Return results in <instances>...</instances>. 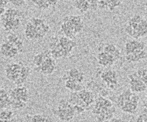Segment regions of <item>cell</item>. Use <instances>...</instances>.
<instances>
[{
  "label": "cell",
  "mask_w": 147,
  "mask_h": 122,
  "mask_svg": "<svg viewBox=\"0 0 147 122\" xmlns=\"http://www.w3.org/2000/svg\"><path fill=\"white\" fill-rule=\"evenodd\" d=\"M52 112L62 121H70L76 115L74 106L64 98L59 101L57 108L53 109Z\"/></svg>",
  "instance_id": "cell-1"
},
{
  "label": "cell",
  "mask_w": 147,
  "mask_h": 122,
  "mask_svg": "<svg viewBox=\"0 0 147 122\" xmlns=\"http://www.w3.org/2000/svg\"><path fill=\"white\" fill-rule=\"evenodd\" d=\"M24 64L22 62L7 64L5 67V73L6 78L14 83L19 78L21 72V68Z\"/></svg>",
  "instance_id": "cell-2"
},
{
  "label": "cell",
  "mask_w": 147,
  "mask_h": 122,
  "mask_svg": "<svg viewBox=\"0 0 147 122\" xmlns=\"http://www.w3.org/2000/svg\"><path fill=\"white\" fill-rule=\"evenodd\" d=\"M10 99L21 101L27 104L29 100V90L24 86H17L8 91Z\"/></svg>",
  "instance_id": "cell-3"
},
{
  "label": "cell",
  "mask_w": 147,
  "mask_h": 122,
  "mask_svg": "<svg viewBox=\"0 0 147 122\" xmlns=\"http://www.w3.org/2000/svg\"><path fill=\"white\" fill-rule=\"evenodd\" d=\"M56 68V59L52 58V56L47 58L45 59L41 65L38 67H35L34 69L36 71L48 75H51L54 73Z\"/></svg>",
  "instance_id": "cell-4"
},
{
  "label": "cell",
  "mask_w": 147,
  "mask_h": 122,
  "mask_svg": "<svg viewBox=\"0 0 147 122\" xmlns=\"http://www.w3.org/2000/svg\"><path fill=\"white\" fill-rule=\"evenodd\" d=\"M0 52L3 56L9 59L15 58L19 54L15 46L7 40L1 44Z\"/></svg>",
  "instance_id": "cell-5"
},
{
  "label": "cell",
  "mask_w": 147,
  "mask_h": 122,
  "mask_svg": "<svg viewBox=\"0 0 147 122\" xmlns=\"http://www.w3.org/2000/svg\"><path fill=\"white\" fill-rule=\"evenodd\" d=\"M62 78L64 81L71 78L75 80L78 83H82L84 79V75L82 71H80L77 68L73 67L67 71L66 73L63 75Z\"/></svg>",
  "instance_id": "cell-6"
},
{
  "label": "cell",
  "mask_w": 147,
  "mask_h": 122,
  "mask_svg": "<svg viewBox=\"0 0 147 122\" xmlns=\"http://www.w3.org/2000/svg\"><path fill=\"white\" fill-rule=\"evenodd\" d=\"M24 16V13L17 9L9 7L6 9L3 14L0 16V21H6L10 20H13L17 18L22 19Z\"/></svg>",
  "instance_id": "cell-7"
},
{
  "label": "cell",
  "mask_w": 147,
  "mask_h": 122,
  "mask_svg": "<svg viewBox=\"0 0 147 122\" xmlns=\"http://www.w3.org/2000/svg\"><path fill=\"white\" fill-rule=\"evenodd\" d=\"M59 41L63 48L66 56L72 51L73 48L77 45L76 41L66 36H61L59 38Z\"/></svg>",
  "instance_id": "cell-8"
},
{
  "label": "cell",
  "mask_w": 147,
  "mask_h": 122,
  "mask_svg": "<svg viewBox=\"0 0 147 122\" xmlns=\"http://www.w3.org/2000/svg\"><path fill=\"white\" fill-rule=\"evenodd\" d=\"M2 27L5 31L17 30L21 24V19L17 18L13 20L1 21Z\"/></svg>",
  "instance_id": "cell-9"
},
{
  "label": "cell",
  "mask_w": 147,
  "mask_h": 122,
  "mask_svg": "<svg viewBox=\"0 0 147 122\" xmlns=\"http://www.w3.org/2000/svg\"><path fill=\"white\" fill-rule=\"evenodd\" d=\"M24 35L26 38L29 40L38 39L39 37L34 26L29 21L26 25L24 30Z\"/></svg>",
  "instance_id": "cell-10"
},
{
  "label": "cell",
  "mask_w": 147,
  "mask_h": 122,
  "mask_svg": "<svg viewBox=\"0 0 147 122\" xmlns=\"http://www.w3.org/2000/svg\"><path fill=\"white\" fill-rule=\"evenodd\" d=\"M25 121L30 122H45V121H53V119L49 116H47L41 114L29 115L27 114L25 116Z\"/></svg>",
  "instance_id": "cell-11"
},
{
  "label": "cell",
  "mask_w": 147,
  "mask_h": 122,
  "mask_svg": "<svg viewBox=\"0 0 147 122\" xmlns=\"http://www.w3.org/2000/svg\"><path fill=\"white\" fill-rule=\"evenodd\" d=\"M11 107V100L9 94L5 89L0 88V108L1 109Z\"/></svg>",
  "instance_id": "cell-12"
},
{
  "label": "cell",
  "mask_w": 147,
  "mask_h": 122,
  "mask_svg": "<svg viewBox=\"0 0 147 122\" xmlns=\"http://www.w3.org/2000/svg\"><path fill=\"white\" fill-rule=\"evenodd\" d=\"M51 56H52V55L49 49L44 50L35 55L33 59V62L35 66V67L40 66L46 58Z\"/></svg>",
  "instance_id": "cell-13"
},
{
  "label": "cell",
  "mask_w": 147,
  "mask_h": 122,
  "mask_svg": "<svg viewBox=\"0 0 147 122\" xmlns=\"http://www.w3.org/2000/svg\"><path fill=\"white\" fill-rule=\"evenodd\" d=\"M31 69L29 67L24 64L21 68V72L19 78L14 82L17 86L22 85L27 80L30 74Z\"/></svg>",
  "instance_id": "cell-14"
},
{
  "label": "cell",
  "mask_w": 147,
  "mask_h": 122,
  "mask_svg": "<svg viewBox=\"0 0 147 122\" xmlns=\"http://www.w3.org/2000/svg\"><path fill=\"white\" fill-rule=\"evenodd\" d=\"M64 82L65 87L72 92H79L84 89L82 83H78L74 79L68 78L65 80Z\"/></svg>",
  "instance_id": "cell-15"
},
{
  "label": "cell",
  "mask_w": 147,
  "mask_h": 122,
  "mask_svg": "<svg viewBox=\"0 0 147 122\" xmlns=\"http://www.w3.org/2000/svg\"><path fill=\"white\" fill-rule=\"evenodd\" d=\"M80 98L88 106L94 101V95L92 92L84 89L78 92Z\"/></svg>",
  "instance_id": "cell-16"
},
{
  "label": "cell",
  "mask_w": 147,
  "mask_h": 122,
  "mask_svg": "<svg viewBox=\"0 0 147 122\" xmlns=\"http://www.w3.org/2000/svg\"><path fill=\"white\" fill-rule=\"evenodd\" d=\"M74 6L80 13H84L90 9V3L87 0H76L73 2Z\"/></svg>",
  "instance_id": "cell-17"
},
{
  "label": "cell",
  "mask_w": 147,
  "mask_h": 122,
  "mask_svg": "<svg viewBox=\"0 0 147 122\" xmlns=\"http://www.w3.org/2000/svg\"><path fill=\"white\" fill-rule=\"evenodd\" d=\"M13 111L8 109H3L0 112V121H14Z\"/></svg>",
  "instance_id": "cell-18"
},
{
  "label": "cell",
  "mask_w": 147,
  "mask_h": 122,
  "mask_svg": "<svg viewBox=\"0 0 147 122\" xmlns=\"http://www.w3.org/2000/svg\"><path fill=\"white\" fill-rule=\"evenodd\" d=\"M34 3V5L40 10H47L51 7L49 4L48 0H33L31 1Z\"/></svg>",
  "instance_id": "cell-19"
},
{
  "label": "cell",
  "mask_w": 147,
  "mask_h": 122,
  "mask_svg": "<svg viewBox=\"0 0 147 122\" xmlns=\"http://www.w3.org/2000/svg\"><path fill=\"white\" fill-rule=\"evenodd\" d=\"M10 100H11V108L14 109H21L24 108L26 105V103L18 100L10 99Z\"/></svg>",
  "instance_id": "cell-20"
},
{
  "label": "cell",
  "mask_w": 147,
  "mask_h": 122,
  "mask_svg": "<svg viewBox=\"0 0 147 122\" xmlns=\"http://www.w3.org/2000/svg\"><path fill=\"white\" fill-rule=\"evenodd\" d=\"M117 47L114 44L111 43H107L104 46L103 51L110 54H113V52L117 49Z\"/></svg>",
  "instance_id": "cell-21"
},
{
  "label": "cell",
  "mask_w": 147,
  "mask_h": 122,
  "mask_svg": "<svg viewBox=\"0 0 147 122\" xmlns=\"http://www.w3.org/2000/svg\"><path fill=\"white\" fill-rule=\"evenodd\" d=\"M106 84L108 89L110 90H115L118 86V82L117 79H111L109 82H106Z\"/></svg>",
  "instance_id": "cell-22"
},
{
  "label": "cell",
  "mask_w": 147,
  "mask_h": 122,
  "mask_svg": "<svg viewBox=\"0 0 147 122\" xmlns=\"http://www.w3.org/2000/svg\"><path fill=\"white\" fill-rule=\"evenodd\" d=\"M19 39H20L19 37H18L17 35H16V34H14V33H11L8 34L7 36V37H6V40H7L8 42L10 43L11 44H12L13 45H14V43H15Z\"/></svg>",
  "instance_id": "cell-23"
},
{
  "label": "cell",
  "mask_w": 147,
  "mask_h": 122,
  "mask_svg": "<svg viewBox=\"0 0 147 122\" xmlns=\"http://www.w3.org/2000/svg\"><path fill=\"white\" fill-rule=\"evenodd\" d=\"M15 47L17 49L19 53H22L24 51V45L22 40L19 39L14 44Z\"/></svg>",
  "instance_id": "cell-24"
},
{
  "label": "cell",
  "mask_w": 147,
  "mask_h": 122,
  "mask_svg": "<svg viewBox=\"0 0 147 122\" xmlns=\"http://www.w3.org/2000/svg\"><path fill=\"white\" fill-rule=\"evenodd\" d=\"M143 19V17L140 16V14H134L133 17H131L128 21H130V22H135L137 24H140L141 20Z\"/></svg>",
  "instance_id": "cell-25"
},
{
  "label": "cell",
  "mask_w": 147,
  "mask_h": 122,
  "mask_svg": "<svg viewBox=\"0 0 147 122\" xmlns=\"http://www.w3.org/2000/svg\"><path fill=\"white\" fill-rule=\"evenodd\" d=\"M98 9L101 10H106L108 9V2L107 0H100L98 1Z\"/></svg>",
  "instance_id": "cell-26"
},
{
  "label": "cell",
  "mask_w": 147,
  "mask_h": 122,
  "mask_svg": "<svg viewBox=\"0 0 147 122\" xmlns=\"http://www.w3.org/2000/svg\"><path fill=\"white\" fill-rule=\"evenodd\" d=\"M9 2L16 7H22L25 4V1L24 0H10Z\"/></svg>",
  "instance_id": "cell-27"
},
{
  "label": "cell",
  "mask_w": 147,
  "mask_h": 122,
  "mask_svg": "<svg viewBox=\"0 0 147 122\" xmlns=\"http://www.w3.org/2000/svg\"><path fill=\"white\" fill-rule=\"evenodd\" d=\"M108 5L114 8L115 9V7H118L121 5L122 3V1H119V0H107Z\"/></svg>",
  "instance_id": "cell-28"
},
{
  "label": "cell",
  "mask_w": 147,
  "mask_h": 122,
  "mask_svg": "<svg viewBox=\"0 0 147 122\" xmlns=\"http://www.w3.org/2000/svg\"><path fill=\"white\" fill-rule=\"evenodd\" d=\"M90 3V9L92 11H96L98 9V1L95 0H88Z\"/></svg>",
  "instance_id": "cell-29"
},
{
  "label": "cell",
  "mask_w": 147,
  "mask_h": 122,
  "mask_svg": "<svg viewBox=\"0 0 147 122\" xmlns=\"http://www.w3.org/2000/svg\"><path fill=\"white\" fill-rule=\"evenodd\" d=\"M137 74L140 77H144L145 75H147V69L146 68H141L138 69L137 71Z\"/></svg>",
  "instance_id": "cell-30"
},
{
  "label": "cell",
  "mask_w": 147,
  "mask_h": 122,
  "mask_svg": "<svg viewBox=\"0 0 147 122\" xmlns=\"http://www.w3.org/2000/svg\"><path fill=\"white\" fill-rule=\"evenodd\" d=\"M125 31L126 32V33L127 35H129V36L132 37V35L133 33V28L131 25L126 24V25H125Z\"/></svg>",
  "instance_id": "cell-31"
},
{
  "label": "cell",
  "mask_w": 147,
  "mask_h": 122,
  "mask_svg": "<svg viewBox=\"0 0 147 122\" xmlns=\"http://www.w3.org/2000/svg\"><path fill=\"white\" fill-rule=\"evenodd\" d=\"M138 57L140 59V60H144L147 58V51L145 49L140 51L138 54Z\"/></svg>",
  "instance_id": "cell-32"
},
{
  "label": "cell",
  "mask_w": 147,
  "mask_h": 122,
  "mask_svg": "<svg viewBox=\"0 0 147 122\" xmlns=\"http://www.w3.org/2000/svg\"><path fill=\"white\" fill-rule=\"evenodd\" d=\"M9 2V1H7V0H0V6L5 7L6 6H7V5L8 4Z\"/></svg>",
  "instance_id": "cell-33"
},
{
  "label": "cell",
  "mask_w": 147,
  "mask_h": 122,
  "mask_svg": "<svg viewBox=\"0 0 147 122\" xmlns=\"http://www.w3.org/2000/svg\"><path fill=\"white\" fill-rule=\"evenodd\" d=\"M49 4L51 6H56L57 3V1L56 0H48Z\"/></svg>",
  "instance_id": "cell-34"
},
{
  "label": "cell",
  "mask_w": 147,
  "mask_h": 122,
  "mask_svg": "<svg viewBox=\"0 0 147 122\" xmlns=\"http://www.w3.org/2000/svg\"><path fill=\"white\" fill-rule=\"evenodd\" d=\"M136 121H144L143 116L141 113L137 116V117L136 119Z\"/></svg>",
  "instance_id": "cell-35"
},
{
  "label": "cell",
  "mask_w": 147,
  "mask_h": 122,
  "mask_svg": "<svg viewBox=\"0 0 147 122\" xmlns=\"http://www.w3.org/2000/svg\"><path fill=\"white\" fill-rule=\"evenodd\" d=\"M110 121H123L122 119H119V118H116V117H113L110 120Z\"/></svg>",
  "instance_id": "cell-36"
},
{
  "label": "cell",
  "mask_w": 147,
  "mask_h": 122,
  "mask_svg": "<svg viewBox=\"0 0 147 122\" xmlns=\"http://www.w3.org/2000/svg\"><path fill=\"white\" fill-rule=\"evenodd\" d=\"M145 10L147 12V6L145 7Z\"/></svg>",
  "instance_id": "cell-37"
},
{
  "label": "cell",
  "mask_w": 147,
  "mask_h": 122,
  "mask_svg": "<svg viewBox=\"0 0 147 122\" xmlns=\"http://www.w3.org/2000/svg\"><path fill=\"white\" fill-rule=\"evenodd\" d=\"M0 109H1V108H0Z\"/></svg>",
  "instance_id": "cell-38"
}]
</instances>
